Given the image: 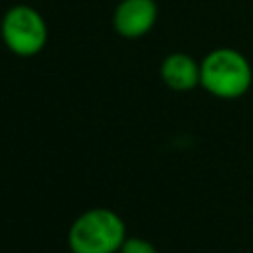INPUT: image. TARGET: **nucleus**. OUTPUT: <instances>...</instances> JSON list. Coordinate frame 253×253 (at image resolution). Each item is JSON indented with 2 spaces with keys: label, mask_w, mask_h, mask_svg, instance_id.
Returning <instances> with one entry per match:
<instances>
[{
  "label": "nucleus",
  "mask_w": 253,
  "mask_h": 253,
  "mask_svg": "<svg viewBox=\"0 0 253 253\" xmlns=\"http://www.w3.org/2000/svg\"><path fill=\"white\" fill-rule=\"evenodd\" d=\"M125 239L126 225L109 208H91L79 213L67 231L71 253H119Z\"/></svg>",
  "instance_id": "obj_2"
},
{
  "label": "nucleus",
  "mask_w": 253,
  "mask_h": 253,
  "mask_svg": "<svg viewBox=\"0 0 253 253\" xmlns=\"http://www.w3.org/2000/svg\"><path fill=\"white\" fill-rule=\"evenodd\" d=\"M160 79L172 91L178 93L192 91L194 87L200 85V61H196L188 53L174 51L162 59Z\"/></svg>",
  "instance_id": "obj_5"
},
{
  "label": "nucleus",
  "mask_w": 253,
  "mask_h": 253,
  "mask_svg": "<svg viewBox=\"0 0 253 253\" xmlns=\"http://www.w3.org/2000/svg\"><path fill=\"white\" fill-rule=\"evenodd\" d=\"M0 38L14 55L34 57L47 43L45 18L34 6L14 4L0 20Z\"/></svg>",
  "instance_id": "obj_3"
},
{
  "label": "nucleus",
  "mask_w": 253,
  "mask_h": 253,
  "mask_svg": "<svg viewBox=\"0 0 253 253\" xmlns=\"http://www.w3.org/2000/svg\"><path fill=\"white\" fill-rule=\"evenodd\" d=\"M158 20V4L154 0H121L113 12V30L126 40L146 36Z\"/></svg>",
  "instance_id": "obj_4"
},
{
  "label": "nucleus",
  "mask_w": 253,
  "mask_h": 253,
  "mask_svg": "<svg viewBox=\"0 0 253 253\" xmlns=\"http://www.w3.org/2000/svg\"><path fill=\"white\" fill-rule=\"evenodd\" d=\"M251 83V63L235 47H215L200 61V85L215 99H239L249 91Z\"/></svg>",
  "instance_id": "obj_1"
},
{
  "label": "nucleus",
  "mask_w": 253,
  "mask_h": 253,
  "mask_svg": "<svg viewBox=\"0 0 253 253\" xmlns=\"http://www.w3.org/2000/svg\"><path fill=\"white\" fill-rule=\"evenodd\" d=\"M119 253H158L156 247L144 237H126Z\"/></svg>",
  "instance_id": "obj_6"
}]
</instances>
